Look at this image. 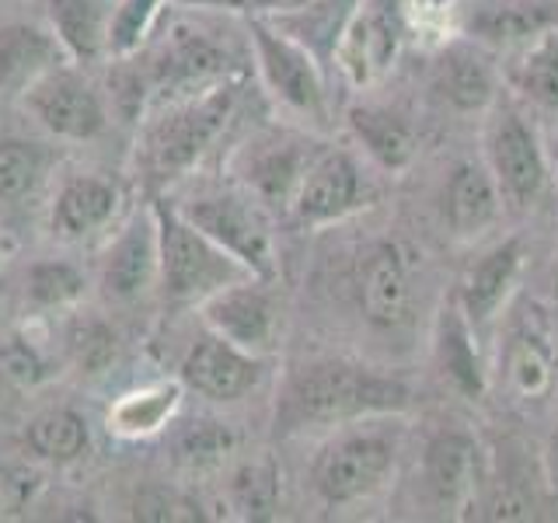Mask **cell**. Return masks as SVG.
Segmentation results:
<instances>
[{
	"label": "cell",
	"instance_id": "cell-1",
	"mask_svg": "<svg viewBox=\"0 0 558 523\" xmlns=\"http://www.w3.org/2000/svg\"><path fill=\"white\" fill-rule=\"evenodd\" d=\"M412 388L398 374L366 366L345 356H318L296 363L279 388V429L296 433L307 426L336 429L366 415H405Z\"/></svg>",
	"mask_w": 558,
	"mask_h": 523
},
{
	"label": "cell",
	"instance_id": "cell-2",
	"mask_svg": "<svg viewBox=\"0 0 558 523\" xmlns=\"http://www.w3.org/2000/svg\"><path fill=\"white\" fill-rule=\"evenodd\" d=\"M405 415H366L331 429L311 461V488L331 510L377 499L398 475L405 458Z\"/></svg>",
	"mask_w": 558,
	"mask_h": 523
},
{
	"label": "cell",
	"instance_id": "cell-3",
	"mask_svg": "<svg viewBox=\"0 0 558 523\" xmlns=\"http://www.w3.org/2000/svg\"><path fill=\"white\" fill-rule=\"evenodd\" d=\"M234 105L238 84L231 77L209 84L196 95L168 101V109L150 122L144 136V161L154 171V179H182L220 139L223 126L234 115Z\"/></svg>",
	"mask_w": 558,
	"mask_h": 523
},
{
	"label": "cell",
	"instance_id": "cell-4",
	"mask_svg": "<svg viewBox=\"0 0 558 523\" xmlns=\"http://www.w3.org/2000/svg\"><path fill=\"white\" fill-rule=\"evenodd\" d=\"M154 220H157V252H161L157 287H161L171 307H189V304L199 307L209 293L252 276L231 252H223L217 241H209L174 206L154 203Z\"/></svg>",
	"mask_w": 558,
	"mask_h": 523
},
{
	"label": "cell",
	"instance_id": "cell-5",
	"mask_svg": "<svg viewBox=\"0 0 558 523\" xmlns=\"http://www.w3.org/2000/svg\"><path fill=\"white\" fill-rule=\"evenodd\" d=\"M485 115L488 119L482 130V161L493 171L506 209L537 206L545 188L551 185L545 136L520 112V105L496 101Z\"/></svg>",
	"mask_w": 558,
	"mask_h": 523
},
{
	"label": "cell",
	"instance_id": "cell-6",
	"mask_svg": "<svg viewBox=\"0 0 558 523\" xmlns=\"http://www.w3.org/2000/svg\"><path fill=\"white\" fill-rule=\"evenodd\" d=\"M179 214L199 227V231L217 241L223 252H231L252 276L272 279L276 276V244H272V227H269V209L248 192H231V188H214V192H196L185 203L174 206Z\"/></svg>",
	"mask_w": 558,
	"mask_h": 523
},
{
	"label": "cell",
	"instance_id": "cell-7",
	"mask_svg": "<svg viewBox=\"0 0 558 523\" xmlns=\"http://www.w3.org/2000/svg\"><path fill=\"white\" fill-rule=\"evenodd\" d=\"M248 42L255 52L258 77L266 92L283 105L287 112L325 122L328 119V74L325 66L311 57V52L279 32L269 17H248Z\"/></svg>",
	"mask_w": 558,
	"mask_h": 523
},
{
	"label": "cell",
	"instance_id": "cell-8",
	"mask_svg": "<svg viewBox=\"0 0 558 523\" xmlns=\"http://www.w3.org/2000/svg\"><path fill=\"white\" fill-rule=\"evenodd\" d=\"M374 199L377 188L360 154L325 144L304 171L301 188L290 203V217L301 227H328L363 214L366 206H374Z\"/></svg>",
	"mask_w": 558,
	"mask_h": 523
},
{
	"label": "cell",
	"instance_id": "cell-9",
	"mask_svg": "<svg viewBox=\"0 0 558 523\" xmlns=\"http://www.w3.org/2000/svg\"><path fill=\"white\" fill-rule=\"evenodd\" d=\"M401 241H374L353 269V301L374 331H401L415 311V266Z\"/></svg>",
	"mask_w": 558,
	"mask_h": 523
},
{
	"label": "cell",
	"instance_id": "cell-10",
	"mask_svg": "<svg viewBox=\"0 0 558 523\" xmlns=\"http://www.w3.org/2000/svg\"><path fill=\"white\" fill-rule=\"evenodd\" d=\"M418 496L436 513H461L471 506L482 482V447L475 433L464 426H440L433 429L415 464Z\"/></svg>",
	"mask_w": 558,
	"mask_h": 523
},
{
	"label": "cell",
	"instance_id": "cell-11",
	"mask_svg": "<svg viewBox=\"0 0 558 523\" xmlns=\"http://www.w3.org/2000/svg\"><path fill=\"white\" fill-rule=\"evenodd\" d=\"M322 147L325 139H314L293 130H272L255 136L241 150L238 161L241 188L266 206L269 214H290V203L296 196V188H301L304 171Z\"/></svg>",
	"mask_w": 558,
	"mask_h": 523
},
{
	"label": "cell",
	"instance_id": "cell-12",
	"mask_svg": "<svg viewBox=\"0 0 558 523\" xmlns=\"http://www.w3.org/2000/svg\"><path fill=\"white\" fill-rule=\"evenodd\" d=\"M199 314L214 336L248 349L255 356H269L279 336V296L272 279L244 276L238 283L209 293L199 304Z\"/></svg>",
	"mask_w": 558,
	"mask_h": 523
},
{
	"label": "cell",
	"instance_id": "cell-13",
	"mask_svg": "<svg viewBox=\"0 0 558 523\" xmlns=\"http://www.w3.org/2000/svg\"><path fill=\"white\" fill-rule=\"evenodd\" d=\"M22 98L32 119L60 139H95L109 126V109L98 87L66 63L43 74Z\"/></svg>",
	"mask_w": 558,
	"mask_h": 523
},
{
	"label": "cell",
	"instance_id": "cell-14",
	"mask_svg": "<svg viewBox=\"0 0 558 523\" xmlns=\"http://www.w3.org/2000/svg\"><path fill=\"white\" fill-rule=\"evenodd\" d=\"M429 87L447 109L461 115H482L499 101L502 66L493 63L488 49L475 39H450L440 46L429 66Z\"/></svg>",
	"mask_w": 558,
	"mask_h": 523
},
{
	"label": "cell",
	"instance_id": "cell-15",
	"mask_svg": "<svg viewBox=\"0 0 558 523\" xmlns=\"http://www.w3.org/2000/svg\"><path fill=\"white\" fill-rule=\"evenodd\" d=\"M262 377H266V356H255L248 349L214 336L209 328L203 339L189 345L179 363V380L209 401H241L258 388Z\"/></svg>",
	"mask_w": 558,
	"mask_h": 523
},
{
	"label": "cell",
	"instance_id": "cell-16",
	"mask_svg": "<svg viewBox=\"0 0 558 523\" xmlns=\"http://www.w3.org/2000/svg\"><path fill=\"white\" fill-rule=\"evenodd\" d=\"M401 35H405L401 0H363L339 46L336 66L349 77V84H374L395 66Z\"/></svg>",
	"mask_w": 558,
	"mask_h": 523
},
{
	"label": "cell",
	"instance_id": "cell-17",
	"mask_svg": "<svg viewBox=\"0 0 558 523\" xmlns=\"http://www.w3.org/2000/svg\"><path fill=\"white\" fill-rule=\"evenodd\" d=\"M523 262H527L523 241L502 238L471 262L468 272L461 276L453 296H458L461 311L468 314V321L478 336L485 328H493L499 321V314L510 307L517 283H520V272H523Z\"/></svg>",
	"mask_w": 558,
	"mask_h": 523
},
{
	"label": "cell",
	"instance_id": "cell-18",
	"mask_svg": "<svg viewBox=\"0 0 558 523\" xmlns=\"http://www.w3.org/2000/svg\"><path fill=\"white\" fill-rule=\"evenodd\" d=\"M227 63H231V57L214 39H206L199 32H174L168 46L147 63L150 92L168 95V101L196 95L203 87L231 77Z\"/></svg>",
	"mask_w": 558,
	"mask_h": 523
},
{
	"label": "cell",
	"instance_id": "cell-19",
	"mask_svg": "<svg viewBox=\"0 0 558 523\" xmlns=\"http://www.w3.org/2000/svg\"><path fill=\"white\" fill-rule=\"evenodd\" d=\"M161 252H157V220L154 206L147 214H136L101 258V290L112 304H133L150 287H157Z\"/></svg>",
	"mask_w": 558,
	"mask_h": 523
},
{
	"label": "cell",
	"instance_id": "cell-20",
	"mask_svg": "<svg viewBox=\"0 0 558 523\" xmlns=\"http://www.w3.org/2000/svg\"><path fill=\"white\" fill-rule=\"evenodd\" d=\"M502 196L493 179V171L485 168L482 157H468L450 168L447 182L440 188V214L444 227L458 241H475L488 234L502 217Z\"/></svg>",
	"mask_w": 558,
	"mask_h": 523
},
{
	"label": "cell",
	"instance_id": "cell-21",
	"mask_svg": "<svg viewBox=\"0 0 558 523\" xmlns=\"http://www.w3.org/2000/svg\"><path fill=\"white\" fill-rule=\"evenodd\" d=\"M478 339L482 336L471 328L468 314L458 304V296L450 293L440 314H436V325H433V366L447 388L458 391L468 401H478L488 391Z\"/></svg>",
	"mask_w": 558,
	"mask_h": 523
},
{
	"label": "cell",
	"instance_id": "cell-22",
	"mask_svg": "<svg viewBox=\"0 0 558 523\" xmlns=\"http://www.w3.org/2000/svg\"><path fill=\"white\" fill-rule=\"evenodd\" d=\"M349 133L360 144V150L371 157V165H377L388 174H401L418 154V130L415 122L384 101H356L345 112Z\"/></svg>",
	"mask_w": 558,
	"mask_h": 523
},
{
	"label": "cell",
	"instance_id": "cell-23",
	"mask_svg": "<svg viewBox=\"0 0 558 523\" xmlns=\"http://www.w3.org/2000/svg\"><path fill=\"white\" fill-rule=\"evenodd\" d=\"M502 377L517 398H541L555 384V345L548 336V325L537 318V311L520 314L510 325L499 349Z\"/></svg>",
	"mask_w": 558,
	"mask_h": 523
},
{
	"label": "cell",
	"instance_id": "cell-24",
	"mask_svg": "<svg viewBox=\"0 0 558 523\" xmlns=\"http://www.w3.org/2000/svg\"><path fill=\"white\" fill-rule=\"evenodd\" d=\"M551 28H558V0H496L471 8L461 22V35L485 49H513Z\"/></svg>",
	"mask_w": 558,
	"mask_h": 523
},
{
	"label": "cell",
	"instance_id": "cell-25",
	"mask_svg": "<svg viewBox=\"0 0 558 523\" xmlns=\"http://www.w3.org/2000/svg\"><path fill=\"white\" fill-rule=\"evenodd\" d=\"M66 60V49L52 28L25 22L0 25V92L4 95H25L43 74Z\"/></svg>",
	"mask_w": 558,
	"mask_h": 523
},
{
	"label": "cell",
	"instance_id": "cell-26",
	"mask_svg": "<svg viewBox=\"0 0 558 523\" xmlns=\"http://www.w3.org/2000/svg\"><path fill=\"white\" fill-rule=\"evenodd\" d=\"M502 84L523 105L558 122V28L513 46L510 63L502 66Z\"/></svg>",
	"mask_w": 558,
	"mask_h": 523
},
{
	"label": "cell",
	"instance_id": "cell-27",
	"mask_svg": "<svg viewBox=\"0 0 558 523\" xmlns=\"http://www.w3.org/2000/svg\"><path fill=\"white\" fill-rule=\"evenodd\" d=\"M119 203L122 196L116 182L98 179V174H74L60 185L57 203H52V234L63 241L92 238L119 214Z\"/></svg>",
	"mask_w": 558,
	"mask_h": 523
},
{
	"label": "cell",
	"instance_id": "cell-28",
	"mask_svg": "<svg viewBox=\"0 0 558 523\" xmlns=\"http://www.w3.org/2000/svg\"><path fill=\"white\" fill-rule=\"evenodd\" d=\"M360 4L363 0H307V4L293 8V11L272 14L269 22L279 32H287L290 39L301 42L328 74V70L336 66L339 46L345 39L349 25H353Z\"/></svg>",
	"mask_w": 558,
	"mask_h": 523
},
{
	"label": "cell",
	"instance_id": "cell-29",
	"mask_svg": "<svg viewBox=\"0 0 558 523\" xmlns=\"http://www.w3.org/2000/svg\"><path fill=\"white\" fill-rule=\"evenodd\" d=\"M49 25L63 42L66 57L77 63H92L105 52L109 39V8L105 0H46Z\"/></svg>",
	"mask_w": 558,
	"mask_h": 523
},
{
	"label": "cell",
	"instance_id": "cell-30",
	"mask_svg": "<svg viewBox=\"0 0 558 523\" xmlns=\"http://www.w3.org/2000/svg\"><path fill=\"white\" fill-rule=\"evenodd\" d=\"M182 391H185L182 380H165V384H150V388H140L133 394H122L109 412V429L119 436H130V440L165 429L174 409H179Z\"/></svg>",
	"mask_w": 558,
	"mask_h": 523
},
{
	"label": "cell",
	"instance_id": "cell-31",
	"mask_svg": "<svg viewBox=\"0 0 558 523\" xmlns=\"http://www.w3.org/2000/svg\"><path fill=\"white\" fill-rule=\"evenodd\" d=\"M25 443L39 461L49 464H74L92 443L87 418L74 409H46L28 423Z\"/></svg>",
	"mask_w": 558,
	"mask_h": 523
},
{
	"label": "cell",
	"instance_id": "cell-32",
	"mask_svg": "<svg viewBox=\"0 0 558 523\" xmlns=\"http://www.w3.org/2000/svg\"><path fill=\"white\" fill-rule=\"evenodd\" d=\"M119 339L98 314H77L66 328V356L81 374H105L116 360Z\"/></svg>",
	"mask_w": 558,
	"mask_h": 523
},
{
	"label": "cell",
	"instance_id": "cell-33",
	"mask_svg": "<svg viewBox=\"0 0 558 523\" xmlns=\"http://www.w3.org/2000/svg\"><path fill=\"white\" fill-rule=\"evenodd\" d=\"M87 279L84 272L74 266V262H63V258H43L35 262L25 276V293L35 307L52 311V307H70L77 304L84 296Z\"/></svg>",
	"mask_w": 558,
	"mask_h": 523
},
{
	"label": "cell",
	"instance_id": "cell-34",
	"mask_svg": "<svg viewBox=\"0 0 558 523\" xmlns=\"http://www.w3.org/2000/svg\"><path fill=\"white\" fill-rule=\"evenodd\" d=\"M46 154L28 139H0V203H17L39 188Z\"/></svg>",
	"mask_w": 558,
	"mask_h": 523
},
{
	"label": "cell",
	"instance_id": "cell-35",
	"mask_svg": "<svg viewBox=\"0 0 558 523\" xmlns=\"http://www.w3.org/2000/svg\"><path fill=\"white\" fill-rule=\"evenodd\" d=\"M165 0H119L109 14V39H105V52L116 57H133L140 42L147 39L157 11H161Z\"/></svg>",
	"mask_w": 558,
	"mask_h": 523
},
{
	"label": "cell",
	"instance_id": "cell-36",
	"mask_svg": "<svg viewBox=\"0 0 558 523\" xmlns=\"http://www.w3.org/2000/svg\"><path fill=\"white\" fill-rule=\"evenodd\" d=\"M109 98H112V109L119 112L122 122H136L144 115L147 101L154 98L147 63L140 66V63H133V57H116L112 74H109Z\"/></svg>",
	"mask_w": 558,
	"mask_h": 523
},
{
	"label": "cell",
	"instance_id": "cell-37",
	"mask_svg": "<svg viewBox=\"0 0 558 523\" xmlns=\"http://www.w3.org/2000/svg\"><path fill=\"white\" fill-rule=\"evenodd\" d=\"M46 374H49L46 360L25 339H11L8 345H0V394L4 398L39 388Z\"/></svg>",
	"mask_w": 558,
	"mask_h": 523
},
{
	"label": "cell",
	"instance_id": "cell-38",
	"mask_svg": "<svg viewBox=\"0 0 558 523\" xmlns=\"http://www.w3.org/2000/svg\"><path fill=\"white\" fill-rule=\"evenodd\" d=\"M279 499V482L276 471L269 464H244L234 478V502L238 510H244V516H272Z\"/></svg>",
	"mask_w": 558,
	"mask_h": 523
},
{
	"label": "cell",
	"instance_id": "cell-39",
	"mask_svg": "<svg viewBox=\"0 0 558 523\" xmlns=\"http://www.w3.org/2000/svg\"><path fill=\"white\" fill-rule=\"evenodd\" d=\"M231 447H234V436L220 423H192L179 436V458L189 464H214L223 453H231Z\"/></svg>",
	"mask_w": 558,
	"mask_h": 523
},
{
	"label": "cell",
	"instance_id": "cell-40",
	"mask_svg": "<svg viewBox=\"0 0 558 523\" xmlns=\"http://www.w3.org/2000/svg\"><path fill=\"white\" fill-rule=\"evenodd\" d=\"M136 516L140 520H203L199 502L185 499L182 492H168V488H147V492H140Z\"/></svg>",
	"mask_w": 558,
	"mask_h": 523
},
{
	"label": "cell",
	"instance_id": "cell-41",
	"mask_svg": "<svg viewBox=\"0 0 558 523\" xmlns=\"http://www.w3.org/2000/svg\"><path fill=\"white\" fill-rule=\"evenodd\" d=\"M185 8H214L227 14H244V17H272L307 4V0H179Z\"/></svg>",
	"mask_w": 558,
	"mask_h": 523
},
{
	"label": "cell",
	"instance_id": "cell-42",
	"mask_svg": "<svg viewBox=\"0 0 558 523\" xmlns=\"http://www.w3.org/2000/svg\"><path fill=\"white\" fill-rule=\"evenodd\" d=\"M545 157H548V179L558 185V126L545 136Z\"/></svg>",
	"mask_w": 558,
	"mask_h": 523
},
{
	"label": "cell",
	"instance_id": "cell-43",
	"mask_svg": "<svg viewBox=\"0 0 558 523\" xmlns=\"http://www.w3.org/2000/svg\"><path fill=\"white\" fill-rule=\"evenodd\" d=\"M548 475L558 485V433L551 436V443H548Z\"/></svg>",
	"mask_w": 558,
	"mask_h": 523
},
{
	"label": "cell",
	"instance_id": "cell-44",
	"mask_svg": "<svg viewBox=\"0 0 558 523\" xmlns=\"http://www.w3.org/2000/svg\"><path fill=\"white\" fill-rule=\"evenodd\" d=\"M11 248H14V244H11V238L4 234V227H0V262H4V258L11 255Z\"/></svg>",
	"mask_w": 558,
	"mask_h": 523
},
{
	"label": "cell",
	"instance_id": "cell-45",
	"mask_svg": "<svg viewBox=\"0 0 558 523\" xmlns=\"http://www.w3.org/2000/svg\"><path fill=\"white\" fill-rule=\"evenodd\" d=\"M555 307H558V272H555Z\"/></svg>",
	"mask_w": 558,
	"mask_h": 523
},
{
	"label": "cell",
	"instance_id": "cell-46",
	"mask_svg": "<svg viewBox=\"0 0 558 523\" xmlns=\"http://www.w3.org/2000/svg\"><path fill=\"white\" fill-rule=\"evenodd\" d=\"M433 4H458V0H433Z\"/></svg>",
	"mask_w": 558,
	"mask_h": 523
}]
</instances>
